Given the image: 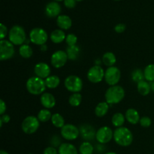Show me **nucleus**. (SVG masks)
I'll use <instances>...</instances> for the list:
<instances>
[{
  "label": "nucleus",
  "instance_id": "1",
  "mask_svg": "<svg viewBox=\"0 0 154 154\" xmlns=\"http://www.w3.org/2000/svg\"><path fill=\"white\" fill-rule=\"evenodd\" d=\"M114 141L121 147H128L133 141V135L126 127H119L114 132Z\"/></svg>",
  "mask_w": 154,
  "mask_h": 154
},
{
  "label": "nucleus",
  "instance_id": "2",
  "mask_svg": "<svg viewBox=\"0 0 154 154\" xmlns=\"http://www.w3.org/2000/svg\"><path fill=\"white\" fill-rule=\"evenodd\" d=\"M125 96V90L119 85L111 86L105 92V100L108 105H115L121 102Z\"/></svg>",
  "mask_w": 154,
  "mask_h": 154
},
{
  "label": "nucleus",
  "instance_id": "3",
  "mask_svg": "<svg viewBox=\"0 0 154 154\" xmlns=\"http://www.w3.org/2000/svg\"><path fill=\"white\" fill-rule=\"evenodd\" d=\"M26 87L29 93L35 96L42 94L45 91L47 87L44 79L37 76L29 78L26 81Z\"/></svg>",
  "mask_w": 154,
  "mask_h": 154
},
{
  "label": "nucleus",
  "instance_id": "4",
  "mask_svg": "<svg viewBox=\"0 0 154 154\" xmlns=\"http://www.w3.org/2000/svg\"><path fill=\"white\" fill-rule=\"evenodd\" d=\"M9 41L14 45H23L26 40V35L22 26L15 25L11 28L8 32Z\"/></svg>",
  "mask_w": 154,
  "mask_h": 154
},
{
  "label": "nucleus",
  "instance_id": "5",
  "mask_svg": "<svg viewBox=\"0 0 154 154\" xmlns=\"http://www.w3.org/2000/svg\"><path fill=\"white\" fill-rule=\"evenodd\" d=\"M48 35L44 29L36 27L30 31L29 40L31 41L32 43L35 45H39V46L45 45L48 42Z\"/></svg>",
  "mask_w": 154,
  "mask_h": 154
},
{
  "label": "nucleus",
  "instance_id": "6",
  "mask_svg": "<svg viewBox=\"0 0 154 154\" xmlns=\"http://www.w3.org/2000/svg\"><path fill=\"white\" fill-rule=\"evenodd\" d=\"M40 126V121L38 117L35 116H28L23 121L21 127L24 133L31 135L35 133L38 129Z\"/></svg>",
  "mask_w": 154,
  "mask_h": 154
},
{
  "label": "nucleus",
  "instance_id": "7",
  "mask_svg": "<svg viewBox=\"0 0 154 154\" xmlns=\"http://www.w3.org/2000/svg\"><path fill=\"white\" fill-rule=\"evenodd\" d=\"M64 85L69 92L73 93H79L83 88V81L77 75H69L65 80Z\"/></svg>",
  "mask_w": 154,
  "mask_h": 154
},
{
  "label": "nucleus",
  "instance_id": "8",
  "mask_svg": "<svg viewBox=\"0 0 154 154\" xmlns=\"http://www.w3.org/2000/svg\"><path fill=\"white\" fill-rule=\"evenodd\" d=\"M15 54V49L14 45L10 42L4 39L0 42V60H10Z\"/></svg>",
  "mask_w": 154,
  "mask_h": 154
},
{
  "label": "nucleus",
  "instance_id": "9",
  "mask_svg": "<svg viewBox=\"0 0 154 154\" xmlns=\"http://www.w3.org/2000/svg\"><path fill=\"white\" fill-rule=\"evenodd\" d=\"M121 72L116 66L108 67L105 72V81L108 85L115 86L120 81Z\"/></svg>",
  "mask_w": 154,
  "mask_h": 154
},
{
  "label": "nucleus",
  "instance_id": "10",
  "mask_svg": "<svg viewBox=\"0 0 154 154\" xmlns=\"http://www.w3.org/2000/svg\"><path fill=\"white\" fill-rule=\"evenodd\" d=\"M105 71L101 66H93L87 72V79L93 84H98L105 78Z\"/></svg>",
  "mask_w": 154,
  "mask_h": 154
},
{
  "label": "nucleus",
  "instance_id": "11",
  "mask_svg": "<svg viewBox=\"0 0 154 154\" xmlns=\"http://www.w3.org/2000/svg\"><path fill=\"white\" fill-rule=\"evenodd\" d=\"M79 135V129L73 124H65V126L61 129V136L68 141L77 139Z\"/></svg>",
  "mask_w": 154,
  "mask_h": 154
},
{
  "label": "nucleus",
  "instance_id": "12",
  "mask_svg": "<svg viewBox=\"0 0 154 154\" xmlns=\"http://www.w3.org/2000/svg\"><path fill=\"white\" fill-rule=\"evenodd\" d=\"M96 138L99 144H107L114 138V132L108 126H102L96 132Z\"/></svg>",
  "mask_w": 154,
  "mask_h": 154
},
{
  "label": "nucleus",
  "instance_id": "13",
  "mask_svg": "<svg viewBox=\"0 0 154 154\" xmlns=\"http://www.w3.org/2000/svg\"><path fill=\"white\" fill-rule=\"evenodd\" d=\"M68 55L66 51H57L52 54L51 58V65L56 69H60L63 67L67 63Z\"/></svg>",
  "mask_w": 154,
  "mask_h": 154
},
{
  "label": "nucleus",
  "instance_id": "14",
  "mask_svg": "<svg viewBox=\"0 0 154 154\" xmlns=\"http://www.w3.org/2000/svg\"><path fill=\"white\" fill-rule=\"evenodd\" d=\"M80 135L86 141H92L96 138V132L94 128L90 124H82L79 128Z\"/></svg>",
  "mask_w": 154,
  "mask_h": 154
},
{
  "label": "nucleus",
  "instance_id": "15",
  "mask_svg": "<svg viewBox=\"0 0 154 154\" xmlns=\"http://www.w3.org/2000/svg\"><path fill=\"white\" fill-rule=\"evenodd\" d=\"M61 6L57 2L53 1L47 4L45 7V14L50 18L58 17L61 13Z\"/></svg>",
  "mask_w": 154,
  "mask_h": 154
},
{
  "label": "nucleus",
  "instance_id": "16",
  "mask_svg": "<svg viewBox=\"0 0 154 154\" xmlns=\"http://www.w3.org/2000/svg\"><path fill=\"white\" fill-rule=\"evenodd\" d=\"M34 72L38 78L46 79L51 75V68L47 63H38L35 66Z\"/></svg>",
  "mask_w": 154,
  "mask_h": 154
},
{
  "label": "nucleus",
  "instance_id": "17",
  "mask_svg": "<svg viewBox=\"0 0 154 154\" xmlns=\"http://www.w3.org/2000/svg\"><path fill=\"white\" fill-rule=\"evenodd\" d=\"M41 104L46 109H51L56 105V99L51 93H45L41 96Z\"/></svg>",
  "mask_w": 154,
  "mask_h": 154
},
{
  "label": "nucleus",
  "instance_id": "18",
  "mask_svg": "<svg viewBox=\"0 0 154 154\" xmlns=\"http://www.w3.org/2000/svg\"><path fill=\"white\" fill-rule=\"evenodd\" d=\"M57 23L59 28L62 30H68L72 27V20L67 15L62 14L57 17Z\"/></svg>",
  "mask_w": 154,
  "mask_h": 154
},
{
  "label": "nucleus",
  "instance_id": "19",
  "mask_svg": "<svg viewBox=\"0 0 154 154\" xmlns=\"http://www.w3.org/2000/svg\"><path fill=\"white\" fill-rule=\"evenodd\" d=\"M126 120L129 122L131 124L135 125L140 122V115L139 113L137 110L134 109V108H129L127 111H126Z\"/></svg>",
  "mask_w": 154,
  "mask_h": 154
},
{
  "label": "nucleus",
  "instance_id": "20",
  "mask_svg": "<svg viewBox=\"0 0 154 154\" xmlns=\"http://www.w3.org/2000/svg\"><path fill=\"white\" fill-rule=\"evenodd\" d=\"M50 38H51V42H54V44H60L64 42V41H66V35L63 30L59 29L54 30L51 32Z\"/></svg>",
  "mask_w": 154,
  "mask_h": 154
},
{
  "label": "nucleus",
  "instance_id": "21",
  "mask_svg": "<svg viewBox=\"0 0 154 154\" xmlns=\"http://www.w3.org/2000/svg\"><path fill=\"white\" fill-rule=\"evenodd\" d=\"M59 154H78V151L75 145L70 143H63L59 147Z\"/></svg>",
  "mask_w": 154,
  "mask_h": 154
},
{
  "label": "nucleus",
  "instance_id": "22",
  "mask_svg": "<svg viewBox=\"0 0 154 154\" xmlns=\"http://www.w3.org/2000/svg\"><path fill=\"white\" fill-rule=\"evenodd\" d=\"M102 61L105 66H108V67H111V66H114V65L116 63L117 58L114 53L106 52L102 56Z\"/></svg>",
  "mask_w": 154,
  "mask_h": 154
},
{
  "label": "nucleus",
  "instance_id": "23",
  "mask_svg": "<svg viewBox=\"0 0 154 154\" xmlns=\"http://www.w3.org/2000/svg\"><path fill=\"white\" fill-rule=\"evenodd\" d=\"M109 110V105L106 102H102L96 105L95 108V114L97 117H102L105 116Z\"/></svg>",
  "mask_w": 154,
  "mask_h": 154
},
{
  "label": "nucleus",
  "instance_id": "24",
  "mask_svg": "<svg viewBox=\"0 0 154 154\" xmlns=\"http://www.w3.org/2000/svg\"><path fill=\"white\" fill-rule=\"evenodd\" d=\"M137 90L141 96H147L151 90L150 84H149L148 81H141L138 84H137Z\"/></svg>",
  "mask_w": 154,
  "mask_h": 154
},
{
  "label": "nucleus",
  "instance_id": "25",
  "mask_svg": "<svg viewBox=\"0 0 154 154\" xmlns=\"http://www.w3.org/2000/svg\"><path fill=\"white\" fill-rule=\"evenodd\" d=\"M46 87L49 89H55L60 85V79L57 75H50L45 80Z\"/></svg>",
  "mask_w": 154,
  "mask_h": 154
},
{
  "label": "nucleus",
  "instance_id": "26",
  "mask_svg": "<svg viewBox=\"0 0 154 154\" xmlns=\"http://www.w3.org/2000/svg\"><path fill=\"white\" fill-rule=\"evenodd\" d=\"M66 54L68 55V58L70 60H76L79 57L80 48L78 45L75 46H68L66 49Z\"/></svg>",
  "mask_w": 154,
  "mask_h": 154
},
{
  "label": "nucleus",
  "instance_id": "27",
  "mask_svg": "<svg viewBox=\"0 0 154 154\" xmlns=\"http://www.w3.org/2000/svg\"><path fill=\"white\" fill-rule=\"evenodd\" d=\"M125 120H126V117L123 115L122 113H116L113 115L112 118H111V122L112 124L114 125L115 127H122L123 125L124 124Z\"/></svg>",
  "mask_w": 154,
  "mask_h": 154
},
{
  "label": "nucleus",
  "instance_id": "28",
  "mask_svg": "<svg viewBox=\"0 0 154 154\" xmlns=\"http://www.w3.org/2000/svg\"><path fill=\"white\" fill-rule=\"evenodd\" d=\"M19 54L24 59H29L32 56L33 51L32 48L26 44H23L21 45L19 48Z\"/></svg>",
  "mask_w": 154,
  "mask_h": 154
},
{
  "label": "nucleus",
  "instance_id": "29",
  "mask_svg": "<svg viewBox=\"0 0 154 154\" xmlns=\"http://www.w3.org/2000/svg\"><path fill=\"white\" fill-rule=\"evenodd\" d=\"M51 123L55 127L57 128H63L65 126V120L62 115H60L58 113L53 114L51 117Z\"/></svg>",
  "mask_w": 154,
  "mask_h": 154
},
{
  "label": "nucleus",
  "instance_id": "30",
  "mask_svg": "<svg viewBox=\"0 0 154 154\" xmlns=\"http://www.w3.org/2000/svg\"><path fill=\"white\" fill-rule=\"evenodd\" d=\"M94 152V147L89 141H84L79 147L80 154H93Z\"/></svg>",
  "mask_w": 154,
  "mask_h": 154
},
{
  "label": "nucleus",
  "instance_id": "31",
  "mask_svg": "<svg viewBox=\"0 0 154 154\" xmlns=\"http://www.w3.org/2000/svg\"><path fill=\"white\" fill-rule=\"evenodd\" d=\"M144 74L146 81L150 83L154 81V64H149L146 66Z\"/></svg>",
  "mask_w": 154,
  "mask_h": 154
},
{
  "label": "nucleus",
  "instance_id": "32",
  "mask_svg": "<svg viewBox=\"0 0 154 154\" xmlns=\"http://www.w3.org/2000/svg\"><path fill=\"white\" fill-rule=\"evenodd\" d=\"M37 117L39 121L42 122V123H45V122H48V120H51L52 114H51V112L49 111V109L45 108V109H42L39 111Z\"/></svg>",
  "mask_w": 154,
  "mask_h": 154
},
{
  "label": "nucleus",
  "instance_id": "33",
  "mask_svg": "<svg viewBox=\"0 0 154 154\" xmlns=\"http://www.w3.org/2000/svg\"><path fill=\"white\" fill-rule=\"evenodd\" d=\"M131 77H132V79L134 82L138 84L141 81H144L145 78H144V71H142L140 69H136L132 72V75H131Z\"/></svg>",
  "mask_w": 154,
  "mask_h": 154
},
{
  "label": "nucleus",
  "instance_id": "34",
  "mask_svg": "<svg viewBox=\"0 0 154 154\" xmlns=\"http://www.w3.org/2000/svg\"><path fill=\"white\" fill-rule=\"evenodd\" d=\"M81 101H82V96L79 93H73L71 95L69 99V102L71 106L78 107L81 105Z\"/></svg>",
  "mask_w": 154,
  "mask_h": 154
},
{
  "label": "nucleus",
  "instance_id": "35",
  "mask_svg": "<svg viewBox=\"0 0 154 154\" xmlns=\"http://www.w3.org/2000/svg\"><path fill=\"white\" fill-rule=\"evenodd\" d=\"M77 42H78V37L75 34L70 33L66 35V42L68 46H75L76 45Z\"/></svg>",
  "mask_w": 154,
  "mask_h": 154
},
{
  "label": "nucleus",
  "instance_id": "36",
  "mask_svg": "<svg viewBox=\"0 0 154 154\" xmlns=\"http://www.w3.org/2000/svg\"><path fill=\"white\" fill-rule=\"evenodd\" d=\"M140 125H141L142 127L144 128H148L151 126L152 120L149 117H142L140 120Z\"/></svg>",
  "mask_w": 154,
  "mask_h": 154
},
{
  "label": "nucleus",
  "instance_id": "37",
  "mask_svg": "<svg viewBox=\"0 0 154 154\" xmlns=\"http://www.w3.org/2000/svg\"><path fill=\"white\" fill-rule=\"evenodd\" d=\"M51 144L52 147H60L61 145V138H60V136L57 135H54V136L51 138Z\"/></svg>",
  "mask_w": 154,
  "mask_h": 154
},
{
  "label": "nucleus",
  "instance_id": "38",
  "mask_svg": "<svg viewBox=\"0 0 154 154\" xmlns=\"http://www.w3.org/2000/svg\"><path fill=\"white\" fill-rule=\"evenodd\" d=\"M8 33V29L5 25L3 23L0 24V38L1 40H4L5 38L6 37Z\"/></svg>",
  "mask_w": 154,
  "mask_h": 154
},
{
  "label": "nucleus",
  "instance_id": "39",
  "mask_svg": "<svg viewBox=\"0 0 154 154\" xmlns=\"http://www.w3.org/2000/svg\"><path fill=\"white\" fill-rule=\"evenodd\" d=\"M64 3V5L66 6L67 8H74L76 6V0H64L63 1Z\"/></svg>",
  "mask_w": 154,
  "mask_h": 154
},
{
  "label": "nucleus",
  "instance_id": "40",
  "mask_svg": "<svg viewBox=\"0 0 154 154\" xmlns=\"http://www.w3.org/2000/svg\"><path fill=\"white\" fill-rule=\"evenodd\" d=\"M126 26L124 23H118L114 27V30L117 33H122L126 30Z\"/></svg>",
  "mask_w": 154,
  "mask_h": 154
},
{
  "label": "nucleus",
  "instance_id": "41",
  "mask_svg": "<svg viewBox=\"0 0 154 154\" xmlns=\"http://www.w3.org/2000/svg\"><path fill=\"white\" fill-rule=\"evenodd\" d=\"M43 154H59L58 150L56 149V147H48L45 149Z\"/></svg>",
  "mask_w": 154,
  "mask_h": 154
},
{
  "label": "nucleus",
  "instance_id": "42",
  "mask_svg": "<svg viewBox=\"0 0 154 154\" xmlns=\"http://www.w3.org/2000/svg\"><path fill=\"white\" fill-rule=\"evenodd\" d=\"M11 120V117L10 116L8 115V114H3V115H2L1 118H0V127H2V124L3 123H8L9 121H10Z\"/></svg>",
  "mask_w": 154,
  "mask_h": 154
},
{
  "label": "nucleus",
  "instance_id": "43",
  "mask_svg": "<svg viewBox=\"0 0 154 154\" xmlns=\"http://www.w3.org/2000/svg\"><path fill=\"white\" fill-rule=\"evenodd\" d=\"M6 109H7V107H6L5 102L2 99H1V100H0V114H1V115L5 114Z\"/></svg>",
  "mask_w": 154,
  "mask_h": 154
},
{
  "label": "nucleus",
  "instance_id": "44",
  "mask_svg": "<svg viewBox=\"0 0 154 154\" xmlns=\"http://www.w3.org/2000/svg\"><path fill=\"white\" fill-rule=\"evenodd\" d=\"M96 149H97L99 152H102L105 150V147L103 144H99H99H98L97 147H96Z\"/></svg>",
  "mask_w": 154,
  "mask_h": 154
},
{
  "label": "nucleus",
  "instance_id": "45",
  "mask_svg": "<svg viewBox=\"0 0 154 154\" xmlns=\"http://www.w3.org/2000/svg\"><path fill=\"white\" fill-rule=\"evenodd\" d=\"M41 51H46L47 50H48V46H47L46 45V44H45V45H42V46H41Z\"/></svg>",
  "mask_w": 154,
  "mask_h": 154
},
{
  "label": "nucleus",
  "instance_id": "46",
  "mask_svg": "<svg viewBox=\"0 0 154 154\" xmlns=\"http://www.w3.org/2000/svg\"><path fill=\"white\" fill-rule=\"evenodd\" d=\"M101 63H102V61H101V60H99V59H98V60H96V62H95V63H96V66H100Z\"/></svg>",
  "mask_w": 154,
  "mask_h": 154
},
{
  "label": "nucleus",
  "instance_id": "47",
  "mask_svg": "<svg viewBox=\"0 0 154 154\" xmlns=\"http://www.w3.org/2000/svg\"><path fill=\"white\" fill-rule=\"evenodd\" d=\"M150 87H151V90L154 92V81L150 83Z\"/></svg>",
  "mask_w": 154,
  "mask_h": 154
},
{
  "label": "nucleus",
  "instance_id": "48",
  "mask_svg": "<svg viewBox=\"0 0 154 154\" xmlns=\"http://www.w3.org/2000/svg\"><path fill=\"white\" fill-rule=\"evenodd\" d=\"M0 154H9V153H8V152H6L5 150H2L1 151H0Z\"/></svg>",
  "mask_w": 154,
  "mask_h": 154
},
{
  "label": "nucleus",
  "instance_id": "49",
  "mask_svg": "<svg viewBox=\"0 0 154 154\" xmlns=\"http://www.w3.org/2000/svg\"><path fill=\"white\" fill-rule=\"evenodd\" d=\"M105 154H117V153H114V152H108V153H105Z\"/></svg>",
  "mask_w": 154,
  "mask_h": 154
},
{
  "label": "nucleus",
  "instance_id": "50",
  "mask_svg": "<svg viewBox=\"0 0 154 154\" xmlns=\"http://www.w3.org/2000/svg\"><path fill=\"white\" fill-rule=\"evenodd\" d=\"M54 1H55V2H61V1H64V0H54Z\"/></svg>",
  "mask_w": 154,
  "mask_h": 154
},
{
  "label": "nucleus",
  "instance_id": "51",
  "mask_svg": "<svg viewBox=\"0 0 154 154\" xmlns=\"http://www.w3.org/2000/svg\"><path fill=\"white\" fill-rule=\"evenodd\" d=\"M83 1V0H76V2H81Z\"/></svg>",
  "mask_w": 154,
  "mask_h": 154
},
{
  "label": "nucleus",
  "instance_id": "52",
  "mask_svg": "<svg viewBox=\"0 0 154 154\" xmlns=\"http://www.w3.org/2000/svg\"><path fill=\"white\" fill-rule=\"evenodd\" d=\"M114 1H120V0H114Z\"/></svg>",
  "mask_w": 154,
  "mask_h": 154
},
{
  "label": "nucleus",
  "instance_id": "53",
  "mask_svg": "<svg viewBox=\"0 0 154 154\" xmlns=\"http://www.w3.org/2000/svg\"><path fill=\"white\" fill-rule=\"evenodd\" d=\"M29 154H32V153H29Z\"/></svg>",
  "mask_w": 154,
  "mask_h": 154
},
{
  "label": "nucleus",
  "instance_id": "54",
  "mask_svg": "<svg viewBox=\"0 0 154 154\" xmlns=\"http://www.w3.org/2000/svg\"><path fill=\"white\" fill-rule=\"evenodd\" d=\"M153 145H154V144H153Z\"/></svg>",
  "mask_w": 154,
  "mask_h": 154
}]
</instances>
